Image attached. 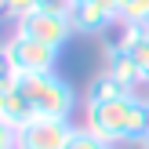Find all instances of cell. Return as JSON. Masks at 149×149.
I'll return each mask as SVG.
<instances>
[{
    "label": "cell",
    "instance_id": "cell-1",
    "mask_svg": "<svg viewBox=\"0 0 149 149\" xmlns=\"http://www.w3.org/2000/svg\"><path fill=\"white\" fill-rule=\"evenodd\" d=\"M84 127L106 138L109 146H138L146 142V131H149V102L138 98L135 91L113 102H87Z\"/></svg>",
    "mask_w": 149,
    "mask_h": 149
},
{
    "label": "cell",
    "instance_id": "cell-2",
    "mask_svg": "<svg viewBox=\"0 0 149 149\" xmlns=\"http://www.w3.org/2000/svg\"><path fill=\"white\" fill-rule=\"evenodd\" d=\"M18 91L26 95L29 109L36 116H55V120H69L77 109V95L58 73H29L18 80Z\"/></svg>",
    "mask_w": 149,
    "mask_h": 149
},
{
    "label": "cell",
    "instance_id": "cell-3",
    "mask_svg": "<svg viewBox=\"0 0 149 149\" xmlns=\"http://www.w3.org/2000/svg\"><path fill=\"white\" fill-rule=\"evenodd\" d=\"M58 51L62 47H51V44L29 40L22 33H11L4 40V47H0V58H4V69H15L18 77H29V73H55Z\"/></svg>",
    "mask_w": 149,
    "mask_h": 149
},
{
    "label": "cell",
    "instance_id": "cell-4",
    "mask_svg": "<svg viewBox=\"0 0 149 149\" xmlns=\"http://www.w3.org/2000/svg\"><path fill=\"white\" fill-rule=\"evenodd\" d=\"M73 127L69 120H55V116H33L26 127L15 131V149H69Z\"/></svg>",
    "mask_w": 149,
    "mask_h": 149
},
{
    "label": "cell",
    "instance_id": "cell-5",
    "mask_svg": "<svg viewBox=\"0 0 149 149\" xmlns=\"http://www.w3.org/2000/svg\"><path fill=\"white\" fill-rule=\"evenodd\" d=\"M15 33L29 36V40H40V44H51V47H62L73 36V22H69L65 11H47V7H40V11L26 15L22 22H15Z\"/></svg>",
    "mask_w": 149,
    "mask_h": 149
},
{
    "label": "cell",
    "instance_id": "cell-6",
    "mask_svg": "<svg viewBox=\"0 0 149 149\" xmlns=\"http://www.w3.org/2000/svg\"><path fill=\"white\" fill-rule=\"evenodd\" d=\"M69 22L73 33H102V29L116 26L120 18V4L116 0H73L69 4Z\"/></svg>",
    "mask_w": 149,
    "mask_h": 149
},
{
    "label": "cell",
    "instance_id": "cell-7",
    "mask_svg": "<svg viewBox=\"0 0 149 149\" xmlns=\"http://www.w3.org/2000/svg\"><path fill=\"white\" fill-rule=\"evenodd\" d=\"M102 55H106V73H109V77H116L127 91H135L138 84H149L146 73H142V65L135 62V55H131L124 44H106Z\"/></svg>",
    "mask_w": 149,
    "mask_h": 149
},
{
    "label": "cell",
    "instance_id": "cell-8",
    "mask_svg": "<svg viewBox=\"0 0 149 149\" xmlns=\"http://www.w3.org/2000/svg\"><path fill=\"white\" fill-rule=\"evenodd\" d=\"M33 109H29V102H26V95L15 87V91H0V124L4 127H26L29 120H33Z\"/></svg>",
    "mask_w": 149,
    "mask_h": 149
},
{
    "label": "cell",
    "instance_id": "cell-9",
    "mask_svg": "<svg viewBox=\"0 0 149 149\" xmlns=\"http://www.w3.org/2000/svg\"><path fill=\"white\" fill-rule=\"evenodd\" d=\"M124 95H131V91L116 77H109L106 69H102L98 77L91 80V87H87V102H113V98H124Z\"/></svg>",
    "mask_w": 149,
    "mask_h": 149
},
{
    "label": "cell",
    "instance_id": "cell-10",
    "mask_svg": "<svg viewBox=\"0 0 149 149\" xmlns=\"http://www.w3.org/2000/svg\"><path fill=\"white\" fill-rule=\"evenodd\" d=\"M44 0H0V15H4L7 22H22L26 15L40 11Z\"/></svg>",
    "mask_w": 149,
    "mask_h": 149
},
{
    "label": "cell",
    "instance_id": "cell-11",
    "mask_svg": "<svg viewBox=\"0 0 149 149\" xmlns=\"http://www.w3.org/2000/svg\"><path fill=\"white\" fill-rule=\"evenodd\" d=\"M69 149H116V146H109L106 138H98V135H91L87 127H77V135H73V142Z\"/></svg>",
    "mask_w": 149,
    "mask_h": 149
},
{
    "label": "cell",
    "instance_id": "cell-12",
    "mask_svg": "<svg viewBox=\"0 0 149 149\" xmlns=\"http://www.w3.org/2000/svg\"><path fill=\"white\" fill-rule=\"evenodd\" d=\"M131 55H135V62L138 65H142V73H146V80H149V33L142 36V40H138V44H131Z\"/></svg>",
    "mask_w": 149,
    "mask_h": 149
},
{
    "label": "cell",
    "instance_id": "cell-13",
    "mask_svg": "<svg viewBox=\"0 0 149 149\" xmlns=\"http://www.w3.org/2000/svg\"><path fill=\"white\" fill-rule=\"evenodd\" d=\"M135 149H149V142H138V146H135Z\"/></svg>",
    "mask_w": 149,
    "mask_h": 149
},
{
    "label": "cell",
    "instance_id": "cell-14",
    "mask_svg": "<svg viewBox=\"0 0 149 149\" xmlns=\"http://www.w3.org/2000/svg\"><path fill=\"white\" fill-rule=\"evenodd\" d=\"M146 142H149V131H146Z\"/></svg>",
    "mask_w": 149,
    "mask_h": 149
}]
</instances>
